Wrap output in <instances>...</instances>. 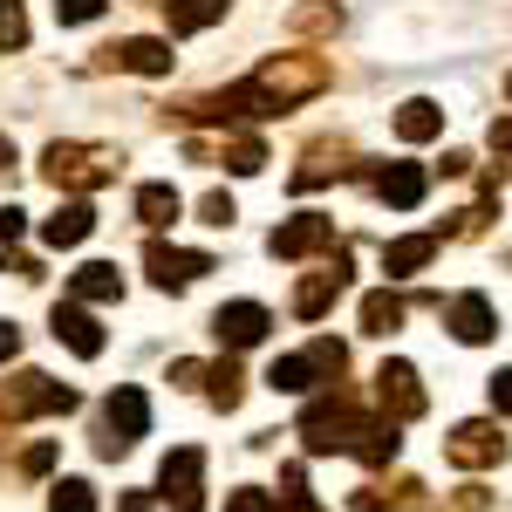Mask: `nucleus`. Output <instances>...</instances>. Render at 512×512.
Returning <instances> with one entry per match:
<instances>
[{"mask_svg": "<svg viewBox=\"0 0 512 512\" xmlns=\"http://www.w3.org/2000/svg\"><path fill=\"white\" fill-rule=\"evenodd\" d=\"M294 28H301V35H321V28H342V7H301V14H294Z\"/></svg>", "mask_w": 512, "mask_h": 512, "instance_id": "obj_33", "label": "nucleus"}, {"mask_svg": "<svg viewBox=\"0 0 512 512\" xmlns=\"http://www.w3.org/2000/svg\"><path fill=\"white\" fill-rule=\"evenodd\" d=\"M21 233H28V212H21V205H0V267L14 260V246H21Z\"/></svg>", "mask_w": 512, "mask_h": 512, "instance_id": "obj_30", "label": "nucleus"}, {"mask_svg": "<svg viewBox=\"0 0 512 512\" xmlns=\"http://www.w3.org/2000/svg\"><path fill=\"white\" fill-rule=\"evenodd\" d=\"M158 485H164V506L171 512H205V451H198V444H178V451L164 458Z\"/></svg>", "mask_w": 512, "mask_h": 512, "instance_id": "obj_6", "label": "nucleus"}, {"mask_svg": "<svg viewBox=\"0 0 512 512\" xmlns=\"http://www.w3.org/2000/svg\"><path fill=\"white\" fill-rule=\"evenodd\" d=\"M376 192H383V205H396V212H417L424 192H431V171H424V164H390V171L376 178Z\"/></svg>", "mask_w": 512, "mask_h": 512, "instance_id": "obj_18", "label": "nucleus"}, {"mask_svg": "<svg viewBox=\"0 0 512 512\" xmlns=\"http://www.w3.org/2000/svg\"><path fill=\"white\" fill-rule=\"evenodd\" d=\"M144 431H151V396L137 390V383H117V390L103 396V417H96V451L117 458V451H130Z\"/></svg>", "mask_w": 512, "mask_h": 512, "instance_id": "obj_4", "label": "nucleus"}, {"mask_svg": "<svg viewBox=\"0 0 512 512\" xmlns=\"http://www.w3.org/2000/svg\"><path fill=\"white\" fill-rule=\"evenodd\" d=\"M48 512H96V492H89L82 478H62L55 499H48Z\"/></svg>", "mask_w": 512, "mask_h": 512, "instance_id": "obj_29", "label": "nucleus"}, {"mask_svg": "<svg viewBox=\"0 0 512 512\" xmlns=\"http://www.w3.org/2000/svg\"><path fill=\"white\" fill-rule=\"evenodd\" d=\"M69 301H123V274L110 260H89L69 274Z\"/></svg>", "mask_w": 512, "mask_h": 512, "instance_id": "obj_22", "label": "nucleus"}, {"mask_svg": "<svg viewBox=\"0 0 512 512\" xmlns=\"http://www.w3.org/2000/svg\"><path fill=\"white\" fill-rule=\"evenodd\" d=\"M342 294H349V246H335L315 274L294 287V315H301V321H321L335 301H342Z\"/></svg>", "mask_w": 512, "mask_h": 512, "instance_id": "obj_7", "label": "nucleus"}, {"mask_svg": "<svg viewBox=\"0 0 512 512\" xmlns=\"http://www.w3.org/2000/svg\"><path fill=\"white\" fill-rule=\"evenodd\" d=\"M335 82V69L321 62V55H274V62H260L246 82H233V110L239 117H287L294 103H308Z\"/></svg>", "mask_w": 512, "mask_h": 512, "instance_id": "obj_1", "label": "nucleus"}, {"mask_svg": "<svg viewBox=\"0 0 512 512\" xmlns=\"http://www.w3.org/2000/svg\"><path fill=\"white\" fill-rule=\"evenodd\" d=\"M485 144H492L499 158H512V117H499V123H492V130H485Z\"/></svg>", "mask_w": 512, "mask_h": 512, "instance_id": "obj_37", "label": "nucleus"}, {"mask_svg": "<svg viewBox=\"0 0 512 512\" xmlns=\"http://www.w3.org/2000/svg\"><path fill=\"white\" fill-rule=\"evenodd\" d=\"M485 499H492L485 485H465V492H458V506H465V512H485Z\"/></svg>", "mask_w": 512, "mask_h": 512, "instance_id": "obj_40", "label": "nucleus"}, {"mask_svg": "<svg viewBox=\"0 0 512 512\" xmlns=\"http://www.w3.org/2000/svg\"><path fill=\"white\" fill-rule=\"evenodd\" d=\"M14 48H28V14H21V0H0V55H14Z\"/></svg>", "mask_w": 512, "mask_h": 512, "instance_id": "obj_28", "label": "nucleus"}, {"mask_svg": "<svg viewBox=\"0 0 512 512\" xmlns=\"http://www.w3.org/2000/svg\"><path fill=\"white\" fill-rule=\"evenodd\" d=\"M48 328H55V342H69L82 362H96V355H103V328H96V315H82V301H55Z\"/></svg>", "mask_w": 512, "mask_h": 512, "instance_id": "obj_14", "label": "nucleus"}, {"mask_svg": "<svg viewBox=\"0 0 512 512\" xmlns=\"http://www.w3.org/2000/svg\"><path fill=\"white\" fill-rule=\"evenodd\" d=\"M485 390H492V410H499V417H512V369H499Z\"/></svg>", "mask_w": 512, "mask_h": 512, "instance_id": "obj_35", "label": "nucleus"}, {"mask_svg": "<svg viewBox=\"0 0 512 512\" xmlns=\"http://www.w3.org/2000/svg\"><path fill=\"white\" fill-rule=\"evenodd\" d=\"M396 451H403V424L396 417H369L349 458H362V465H396Z\"/></svg>", "mask_w": 512, "mask_h": 512, "instance_id": "obj_19", "label": "nucleus"}, {"mask_svg": "<svg viewBox=\"0 0 512 512\" xmlns=\"http://www.w3.org/2000/svg\"><path fill=\"white\" fill-rule=\"evenodd\" d=\"M198 219H205V226H233L239 205H233L226 192H205V198H198Z\"/></svg>", "mask_w": 512, "mask_h": 512, "instance_id": "obj_32", "label": "nucleus"}, {"mask_svg": "<svg viewBox=\"0 0 512 512\" xmlns=\"http://www.w3.org/2000/svg\"><path fill=\"white\" fill-rule=\"evenodd\" d=\"M403 315H410V308H403V294H390V287L362 294V328H369V335H396Z\"/></svg>", "mask_w": 512, "mask_h": 512, "instance_id": "obj_25", "label": "nucleus"}, {"mask_svg": "<svg viewBox=\"0 0 512 512\" xmlns=\"http://www.w3.org/2000/svg\"><path fill=\"white\" fill-rule=\"evenodd\" d=\"M362 403L349 390H321L308 410H301V437H308V451H355V437H362Z\"/></svg>", "mask_w": 512, "mask_h": 512, "instance_id": "obj_3", "label": "nucleus"}, {"mask_svg": "<svg viewBox=\"0 0 512 512\" xmlns=\"http://www.w3.org/2000/svg\"><path fill=\"white\" fill-rule=\"evenodd\" d=\"M506 96H512V82H506Z\"/></svg>", "mask_w": 512, "mask_h": 512, "instance_id": "obj_43", "label": "nucleus"}, {"mask_svg": "<svg viewBox=\"0 0 512 512\" xmlns=\"http://www.w3.org/2000/svg\"><path fill=\"white\" fill-rule=\"evenodd\" d=\"M267 253H274V260H308V253H335V219H321V212H301V219L274 226Z\"/></svg>", "mask_w": 512, "mask_h": 512, "instance_id": "obj_8", "label": "nucleus"}, {"mask_svg": "<svg viewBox=\"0 0 512 512\" xmlns=\"http://www.w3.org/2000/svg\"><path fill=\"white\" fill-rule=\"evenodd\" d=\"M0 410H7V417H69V410H76V390L55 383V376H41V369H21L14 390L0 396Z\"/></svg>", "mask_w": 512, "mask_h": 512, "instance_id": "obj_5", "label": "nucleus"}, {"mask_svg": "<svg viewBox=\"0 0 512 512\" xmlns=\"http://www.w3.org/2000/svg\"><path fill=\"white\" fill-rule=\"evenodd\" d=\"M14 355H21V328H14V321H0V362H14Z\"/></svg>", "mask_w": 512, "mask_h": 512, "instance_id": "obj_39", "label": "nucleus"}, {"mask_svg": "<svg viewBox=\"0 0 512 512\" xmlns=\"http://www.w3.org/2000/svg\"><path fill=\"white\" fill-rule=\"evenodd\" d=\"M226 14H233V0H164V21H171V35H198V28L226 21Z\"/></svg>", "mask_w": 512, "mask_h": 512, "instance_id": "obj_23", "label": "nucleus"}, {"mask_svg": "<svg viewBox=\"0 0 512 512\" xmlns=\"http://www.w3.org/2000/svg\"><path fill=\"white\" fill-rule=\"evenodd\" d=\"M315 383H328L315 355H274V369H267V390H280V396H308Z\"/></svg>", "mask_w": 512, "mask_h": 512, "instance_id": "obj_21", "label": "nucleus"}, {"mask_svg": "<svg viewBox=\"0 0 512 512\" xmlns=\"http://www.w3.org/2000/svg\"><path fill=\"white\" fill-rule=\"evenodd\" d=\"M267 328H274V315H267L260 301H226V308L212 315V335H219L226 349H253V342H267Z\"/></svg>", "mask_w": 512, "mask_h": 512, "instance_id": "obj_11", "label": "nucleus"}, {"mask_svg": "<svg viewBox=\"0 0 512 512\" xmlns=\"http://www.w3.org/2000/svg\"><path fill=\"white\" fill-rule=\"evenodd\" d=\"M103 7H110V0H55V21H62V28H82V21H96Z\"/></svg>", "mask_w": 512, "mask_h": 512, "instance_id": "obj_31", "label": "nucleus"}, {"mask_svg": "<svg viewBox=\"0 0 512 512\" xmlns=\"http://www.w3.org/2000/svg\"><path fill=\"white\" fill-rule=\"evenodd\" d=\"M123 512H158V499L151 492H123Z\"/></svg>", "mask_w": 512, "mask_h": 512, "instance_id": "obj_41", "label": "nucleus"}, {"mask_svg": "<svg viewBox=\"0 0 512 512\" xmlns=\"http://www.w3.org/2000/svg\"><path fill=\"white\" fill-rule=\"evenodd\" d=\"M444 451H451V465H499L506 458V437H499V424H458V431L444 437Z\"/></svg>", "mask_w": 512, "mask_h": 512, "instance_id": "obj_13", "label": "nucleus"}, {"mask_svg": "<svg viewBox=\"0 0 512 512\" xmlns=\"http://www.w3.org/2000/svg\"><path fill=\"white\" fill-rule=\"evenodd\" d=\"M7 164H14V137H0V171H7Z\"/></svg>", "mask_w": 512, "mask_h": 512, "instance_id": "obj_42", "label": "nucleus"}, {"mask_svg": "<svg viewBox=\"0 0 512 512\" xmlns=\"http://www.w3.org/2000/svg\"><path fill=\"white\" fill-rule=\"evenodd\" d=\"M123 171V158L110 151V144H48L41 151V178L55 185V192H96V185H110Z\"/></svg>", "mask_w": 512, "mask_h": 512, "instance_id": "obj_2", "label": "nucleus"}, {"mask_svg": "<svg viewBox=\"0 0 512 512\" xmlns=\"http://www.w3.org/2000/svg\"><path fill=\"white\" fill-rule=\"evenodd\" d=\"M205 383H212L205 396H212L219 410H239V396H246L239 383H246V376H239V362H233V355H226V362H212V369H205Z\"/></svg>", "mask_w": 512, "mask_h": 512, "instance_id": "obj_27", "label": "nucleus"}, {"mask_svg": "<svg viewBox=\"0 0 512 512\" xmlns=\"http://www.w3.org/2000/svg\"><path fill=\"white\" fill-rule=\"evenodd\" d=\"M226 512H280V499H274V492H233Z\"/></svg>", "mask_w": 512, "mask_h": 512, "instance_id": "obj_34", "label": "nucleus"}, {"mask_svg": "<svg viewBox=\"0 0 512 512\" xmlns=\"http://www.w3.org/2000/svg\"><path fill=\"white\" fill-rule=\"evenodd\" d=\"M103 62H117L130 76H171V41L130 35V41H117V48H103Z\"/></svg>", "mask_w": 512, "mask_h": 512, "instance_id": "obj_16", "label": "nucleus"}, {"mask_svg": "<svg viewBox=\"0 0 512 512\" xmlns=\"http://www.w3.org/2000/svg\"><path fill=\"white\" fill-rule=\"evenodd\" d=\"M144 267H151V280H158L164 294H178V287H192L198 274H212V253H192V246H164V239H151V246H144Z\"/></svg>", "mask_w": 512, "mask_h": 512, "instance_id": "obj_10", "label": "nucleus"}, {"mask_svg": "<svg viewBox=\"0 0 512 512\" xmlns=\"http://www.w3.org/2000/svg\"><path fill=\"white\" fill-rule=\"evenodd\" d=\"M171 383H178V390H198V383H205V362H171Z\"/></svg>", "mask_w": 512, "mask_h": 512, "instance_id": "obj_36", "label": "nucleus"}, {"mask_svg": "<svg viewBox=\"0 0 512 512\" xmlns=\"http://www.w3.org/2000/svg\"><path fill=\"white\" fill-rule=\"evenodd\" d=\"M437 130H444V110H437L431 96H410V103L396 110V137H403V144H431Z\"/></svg>", "mask_w": 512, "mask_h": 512, "instance_id": "obj_24", "label": "nucleus"}, {"mask_svg": "<svg viewBox=\"0 0 512 512\" xmlns=\"http://www.w3.org/2000/svg\"><path fill=\"white\" fill-rule=\"evenodd\" d=\"M55 465V444H28V458H21V472H48Z\"/></svg>", "mask_w": 512, "mask_h": 512, "instance_id": "obj_38", "label": "nucleus"}, {"mask_svg": "<svg viewBox=\"0 0 512 512\" xmlns=\"http://www.w3.org/2000/svg\"><path fill=\"white\" fill-rule=\"evenodd\" d=\"M89 233H96V205H89V198H62V205L41 219V246H55V253L82 246Z\"/></svg>", "mask_w": 512, "mask_h": 512, "instance_id": "obj_12", "label": "nucleus"}, {"mask_svg": "<svg viewBox=\"0 0 512 512\" xmlns=\"http://www.w3.org/2000/svg\"><path fill=\"white\" fill-rule=\"evenodd\" d=\"M376 403H383V417H396V424L424 417V383H417V369L390 355V362L376 369Z\"/></svg>", "mask_w": 512, "mask_h": 512, "instance_id": "obj_9", "label": "nucleus"}, {"mask_svg": "<svg viewBox=\"0 0 512 512\" xmlns=\"http://www.w3.org/2000/svg\"><path fill=\"white\" fill-rule=\"evenodd\" d=\"M431 260H437V233H410V239H390V246H383V274L390 280L424 274Z\"/></svg>", "mask_w": 512, "mask_h": 512, "instance_id": "obj_20", "label": "nucleus"}, {"mask_svg": "<svg viewBox=\"0 0 512 512\" xmlns=\"http://www.w3.org/2000/svg\"><path fill=\"white\" fill-rule=\"evenodd\" d=\"M178 212H185V198L171 192V185H137V219H144L151 233H164Z\"/></svg>", "mask_w": 512, "mask_h": 512, "instance_id": "obj_26", "label": "nucleus"}, {"mask_svg": "<svg viewBox=\"0 0 512 512\" xmlns=\"http://www.w3.org/2000/svg\"><path fill=\"white\" fill-rule=\"evenodd\" d=\"M192 158H219L226 171L253 178V171L267 164V144H260V137H192Z\"/></svg>", "mask_w": 512, "mask_h": 512, "instance_id": "obj_15", "label": "nucleus"}, {"mask_svg": "<svg viewBox=\"0 0 512 512\" xmlns=\"http://www.w3.org/2000/svg\"><path fill=\"white\" fill-rule=\"evenodd\" d=\"M444 328H451V335H458V342H492V328H499V315H492V301H485V294H458V301H451V315H444Z\"/></svg>", "mask_w": 512, "mask_h": 512, "instance_id": "obj_17", "label": "nucleus"}]
</instances>
